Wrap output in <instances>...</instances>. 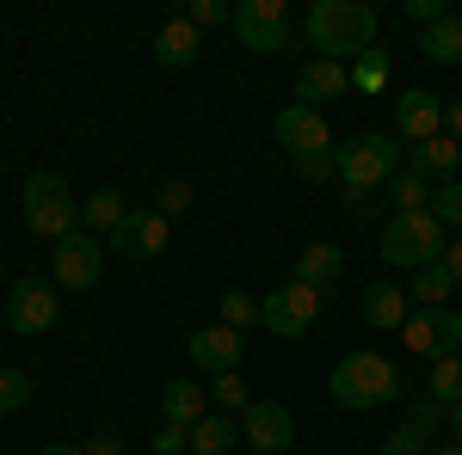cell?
<instances>
[{
	"label": "cell",
	"instance_id": "cell-5",
	"mask_svg": "<svg viewBox=\"0 0 462 455\" xmlns=\"http://www.w3.org/2000/svg\"><path fill=\"white\" fill-rule=\"evenodd\" d=\"M19 222L32 228L37 241H69L80 228V197L69 191L62 173H32L19 185Z\"/></svg>",
	"mask_w": 462,
	"mask_h": 455
},
{
	"label": "cell",
	"instance_id": "cell-39",
	"mask_svg": "<svg viewBox=\"0 0 462 455\" xmlns=\"http://www.w3.org/2000/svg\"><path fill=\"white\" fill-rule=\"evenodd\" d=\"M383 210V204H376V197H352V204H346V215H352V222H370V215Z\"/></svg>",
	"mask_w": 462,
	"mask_h": 455
},
{
	"label": "cell",
	"instance_id": "cell-7",
	"mask_svg": "<svg viewBox=\"0 0 462 455\" xmlns=\"http://www.w3.org/2000/svg\"><path fill=\"white\" fill-rule=\"evenodd\" d=\"M320 308H327V289H309V283H278L265 302H259V326L265 332H278V339H302V332H315Z\"/></svg>",
	"mask_w": 462,
	"mask_h": 455
},
{
	"label": "cell",
	"instance_id": "cell-6",
	"mask_svg": "<svg viewBox=\"0 0 462 455\" xmlns=\"http://www.w3.org/2000/svg\"><path fill=\"white\" fill-rule=\"evenodd\" d=\"M444 246H450V228L438 222L431 210H413V215H389L383 222V259H389L394 271H426L444 259Z\"/></svg>",
	"mask_w": 462,
	"mask_h": 455
},
{
	"label": "cell",
	"instance_id": "cell-12",
	"mask_svg": "<svg viewBox=\"0 0 462 455\" xmlns=\"http://www.w3.org/2000/svg\"><path fill=\"white\" fill-rule=\"evenodd\" d=\"M444 111H450V99H438L431 86H401L394 93V136L407 141V148L444 136Z\"/></svg>",
	"mask_w": 462,
	"mask_h": 455
},
{
	"label": "cell",
	"instance_id": "cell-21",
	"mask_svg": "<svg viewBox=\"0 0 462 455\" xmlns=\"http://www.w3.org/2000/svg\"><path fill=\"white\" fill-rule=\"evenodd\" d=\"M339 278H346V252H339V246L315 241V246L296 252V283H309V289H333Z\"/></svg>",
	"mask_w": 462,
	"mask_h": 455
},
{
	"label": "cell",
	"instance_id": "cell-16",
	"mask_svg": "<svg viewBox=\"0 0 462 455\" xmlns=\"http://www.w3.org/2000/svg\"><path fill=\"white\" fill-rule=\"evenodd\" d=\"M352 93V68L346 62H302L296 68V105H309V111H320V105H333V99H346Z\"/></svg>",
	"mask_w": 462,
	"mask_h": 455
},
{
	"label": "cell",
	"instance_id": "cell-19",
	"mask_svg": "<svg viewBox=\"0 0 462 455\" xmlns=\"http://www.w3.org/2000/svg\"><path fill=\"white\" fill-rule=\"evenodd\" d=\"M161 419L185 424V431H191L198 419H210V387H198L191 376H173V382L161 387Z\"/></svg>",
	"mask_w": 462,
	"mask_h": 455
},
{
	"label": "cell",
	"instance_id": "cell-15",
	"mask_svg": "<svg viewBox=\"0 0 462 455\" xmlns=\"http://www.w3.org/2000/svg\"><path fill=\"white\" fill-rule=\"evenodd\" d=\"M185 357H191V369H204V376H228V369H241V357H247V332H235V326H198L191 339H185Z\"/></svg>",
	"mask_w": 462,
	"mask_h": 455
},
{
	"label": "cell",
	"instance_id": "cell-34",
	"mask_svg": "<svg viewBox=\"0 0 462 455\" xmlns=\"http://www.w3.org/2000/svg\"><path fill=\"white\" fill-rule=\"evenodd\" d=\"M431 215H438L444 228H462V178H444V185L431 191Z\"/></svg>",
	"mask_w": 462,
	"mask_h": 455
},
{
	"label": "cell",
	"instance_id": "cell-38",
	"mask_svg": "<svg viewBox=\"0 0 462 455\" xmlns=\"http://www.w3.org/2000/svg\"><path fill=\"white\" fill-rule=\"evenodd\" d=\"M87 455H124V437L117 431H93L87 437Z\"/></svg>",
	"mask_w": 462,
	"mask_h": 455
},
{
	"label": "cell",
	"instance_id": "cell-13",
	"mask_svg": "<svg viewBox=\"0 0 462 455\" xmlns=\"http://www.w3.org/2000/svg\"><path fill=\"white\" fill-rule=\"evenodd\" d=\"M106 246H117V259H130V265H148V259L167 252V215L148 210V204H130V215L111 228Z\"/></svg>",
	"mask_w": 462,
	"mask_h": 455
},
{
	"label": "cell",
	"instance_id": "cell-10",
	"mask_svg": "<svg viewBox=\"0 0 462 455\" xmlns=\"http://www.w3.org/2000/svg\"><path fill=\"white\" fill-rule=\"evenodd\" d=\"M235 37L253 56H284L290 50V6L284 0H241L235 6Z\"/></svg>",
	"mask_w": 462,
	"mask_h": 455
},
{
	"label": "cell",
	"instance_id": "cell-30",
	"mask_svg": "<svg viewBox=\"0 0 462 455\" xmlns=\"http://www.w3.org/2000/svg\"><path fill=\"white\" fill-rule=\"evenodd\" d=\"M216 308H222V326H235V332H253L259 326V302H253L247 289H222Z\"/></svg>",
	"mask_w": 462,
	"mask_h": 455
},
{
	"label": "cell",
	"instance_id": "cell-36",
	"mask_svg": "<svg viewBox=\"0 0 462 455\" xmlns=\"http://www.w3.org/2000/svg\"><path fill=\"white\" fill-rule=\"evenodd\" d=\"M198 32H210V25H235V6L228 0H191V13H185Z\"/></svg>",
	"mask_w": 462,
	"mask_h": 455
},
{
	"label": "cell",
	"instance_id": "cell-2",
	"mask_svg": "<svg viewBox=\"0 0 462 455\" xmlns=\"http://www.w3.org/2000/svg\"><path fill=\"white\" fill-rule=\"evenodd\" d=\"M327 394H333L339 413H376V406L401 400V369H394L383 350H352V357L333 363Z\"/></svg>",
	"mask_w": 462,
	"mask_h": 455
},
{
	"label": "cell",
	"instance_id": "cell-25",
	"mask_svg": "<svg viewBox=\"0 0 462 455\" xmlns=\"http://www.w3.org/2000/svg\"><path fill=\"white\" fill-rule=\"evenodd\" d=\"M124 215H130V204H124V191H111V185L80 197V228H87V234H111Z\"/></svg>",
	"mask_w": 462,
	"mask_h": 455
},
{
	"label": "cell",
	"instance_id": "cell-24",
	"mask_svg": "<svg viewBox=\"0 0 462 455\" xmlns=\"http://www.w3.org/2000/svg\"><path fill=\"white\" fill-rule=\"evenodd\" d=\"M420 50H426V62H438V68H457L462 62V13H444L438 25H426Z\"/></svg>",
	"mask_w": 462,
	"mask_h": 455
},
{
	"label": "cell",
	"instance_id": "cell-18",
	"mask_svg": "<svg viewBox=\"0 0 462 455\" xmlns=\"http://www.w3.org/2000/svg\"><path fill=\"white\" fill-rule=\"evenodd\" d=\"M413 314V302H407V289L389 278L364 283V326H376V332H401V320Z\"/></svg>",
	"mask_w": 462,
	"mask_h": 455
},
{
	"label": "cell",
	"instance_id": "cell-28",
	"mask_svg": "<svg viewBox=\"0 0 462 455\" xmlns=\"http://www.w3.org/2000/svg\"><path fill=\"white\" fill-rule=\"evenodd\" d=\"M420 296V308H450V296H457V278L444 271V259L438 265H426V271H413V283H407V302Z\"/></svg>",
	"mask_w": 462,
	"mask_h": 455
},
{
	"label": "cell",
	"instance_id": "cell-44",
	"mask_svg": "<svg viewBox=\"0 0 462 455\" xmlns=\"http://www.w3.org/2000/svg\"><path fill=\"white\" fill-rule=\"evenodd\" d=\"M431 455H462V443H438V450H431Z\"/></svg>",
	"mask_w": 462,
	"mask_h": 455
},
{
	"label": "cell",
	"instance_id": "cell-40",
	"mask_svg": "<svg viewBox=\"0 0 462 455\" xmlns=\"http://www.w3.org/2000/svg\"><path fill=\"white\" fill-rule=\"evenodd\" d=\"M444 136L462 141V99H450V111H444Z\"/></svg>",
	"mask_w": 462,
	"mask_h": 455
},
{
	"label": "cell",
	"instance_id": "cell-1",
	"mask_svg": "<svg viewBox=\"0 0 462 455\" xmlns=\"http://www.w3.org/2000/svg\"><path fill=\"white\" fill-rule=\"evenodd\" d=\"M302 32H309L320 62H346V56H370V50H376L383 19H376V6H364V0H315L309 19H302Z\"/></svg>",
	"mask_w": 462,
	"mask_h": 455
},
{
	"label": "cell",
	"instance_id": "cell-9",
	"mask_svg": "<svg viewBox=\"0 0 462 455\" xmlns=\"http://www.w3.org/2000/svg\"><path fill=\"white\" fill-rule=\"evenodd\" d=\"M56 314H62V296L50 278H19L6 289V332L43 339V332H56Z\"/></svg>",
	"mask_w": 462,
	"mask_h": 455
},
{
	"label": "cell",
	"instance_id": "cell-17",
	"mask_svg": "<svg viewBox=\"0 0 462 455\" xmlns=\"http://www.w3.org/2000/svg\"><path fill=\"white\" fill-rule=\"evenodd\" d=\"M450 419L444 406H431V400H413V413L389 431V443L376 455H431V437H438V424Z\"/></svg>",
	"mask_w": 462,
	"mask_h": 455
},
{
	"label": "cell",
	"instance_id": "cell-46",
	"mask_svg": "<svg viewBox=\"0 0 462 455\" xmlns=\"http://www.w3.org/2000/svg\"><path fill=\"white\" fill-rule=\"evenodd\" d=\"M457 178H462V167H457Z\"/></svg>",
	"mask_w": 462,
	"mask_h": 455
},
{
	"label": "cell",
	"instance_id": "cell-27",
	"mask_svg": "<svg viewBox=\"0 0 462 455\" xmlns=\"http://www.w3.org/2000/svg\"><path fill=\"white\" fill-rule=\"evenodd\" d=\"M431 185L426 173H413V167H401V173L389 178V215H413V210H431Z\"/></svg>",
	"mask_w": 462,
	"mask_h": 455
},
{
	"label": "cell",
	"instance_id": "cell-4",
	"mask_svg": "<svg viewBox=\"0 0 462 455\" xmlns=\"http://www.w3.org/2000/svg\"><path fill=\"white\" fill-rule=\"evenodd\" d=\"M272 130H278V148L290 154V167H296V178H309V185H320V178H333V130H327V117L309 105H296L290 99L278 117H272Z\"/></svg>",
	"mask_w": 462,
	"mask_h": 455
},
{
	"label": "cell",
	"instance_id": "cell-20",
	"mask_svg": "<svg viewBox=\"0 0 462 455\" xmlns=\"http://www.w3.org/2000/svg\"><path fill=\"white\" fill-rule=\"evenodd\" d=\"M198 50H204V32H198L191 19H167V25L154 32V62H161V68H191Z\"/></svg>",
	"mask_w": 462,
	"mask_h": 455
},
{
	"label": "cell",
	"instance_id": "cell-43",
	"mask_svg": "<svg viewBox=\"0 0 462 455\" xmlns=\"http://www.w3.org/2000/svg\"><path fill=\"white\" fill-rule=\"evenodd\" d=\"M450 431H457V443H462V406H450Z\"/></svg>",
	"mask_w": 462,
	"mask_h": 455
},
{
	"label": "cell",
	"instance_id": "cell-23",
	"mask_svg": "<svg viewBox=\"0 0 462 455\" xmlns=\"http://www.w3.org/2000/svg\"><path fill=\"white\" fill-rule=\"evenodd\" d=\"M235 450H241V419L210 413V419L191 424V455H235Z\"/></svg>",
	"mask_w": 462,
	"mask_h": 455
},
{
	"label": "cell",
	"instance_id": "cell-8",
	"mask_svg": "<svg viewBox=\"0 0 462 455\" xmlns=\"http://www.w3.org/2000/svg\"><path fill=\"white\" fill-rule=\"evenodd\" d=\"M106 252L111 246L99 241V234L74 228L69 241L50 246V283H56V289H93V283L106 278Z\"/></svg>",
	"mask_w": 462,
	"mask_h": 455
},
{
	"label": "cell",
	"instance_id": "cell-33",
	"mask_svg": "<svg viewBox=\"0 0 462 455\" xmlns=\"http://www.w3.org/2000/svg\"><path fill=\"white\" fill-rule=\"evenodd\" d=\"M352 86H357V93H383V86H389V56H383V50H370V56H357V68H352Z\"/></svg>",
	"mask_w": 462,
	"mask_h": 455
},
{
	"label": "cell",
	"instance_id": "cell-32",
	"mask_svg": "<svg viewBox=\"0 0 462 455\" xmlns=\"http://www.w3.org/2000/svg\"><path fill=\"white\" fill-rule=\"evenodd\" d=\"M25 406H32V376L25 369H0V419H13Z\"/></svg>",
	"mask_w": 462,
	"mask_h": 455
},
{
	"label": "cell",
	"instance_id": "cell-42",
	"mask_svg": "<svg viewBox=\"0 0 462 455\" xmlns=\"http://www.w3.org/2000/svg\"><path fill=\"white\" fill-rule=\"evenodd\" d=\"M37 455H87V443H43Z\"/></svg>",
	"mask_w": 462,
	"mask_h": 455
},
{
	"label": "cell",
	"instance_id": "cell-3",
	"mask_svg": "<svg viewBox=\"0 0 462 455\" xmlns=\"http://www.w3.org/2000/svg\"><path fill=\"white\" fill-rule=\"evenodd\" d=\"M407 160V148L394 130H357L352 141L333 148V178L346 185V197H370L376 185H389Z\"/></svg>",
	"mask_w": 462,
	"mask_h": 455
},
{
	"label": "cell",
	"instance_id": "cell-14",
	"mask_svg": "<svg viewBox=\"0 0 462 455\" xmlns=\"http://www.w3.org/2000/svg\"><path fill=\"white\" fill-rule=\"evenodd\" d=\"M241 443L253 455H284L296 443V419H290L284 400H253L247 413H241Z\"/></svg>",
	"mask_w": 462,
	"mask_h": 455
},
{
	"label": "cell",
	"instance_id": "cell-37",
	"mask_svg": "<svg viewBox=\"0 0 462 455\" xmlns=\"http://www.w3.org/2000/svg\"><path fill=\"white\" fill-rule=\"evenodd\" d=\"M450 6L444 0H401V19H420V25H438Z\"/></svg>",
	"mask_w": 462,
	"mask_h": 455
},
{
	"label": "cell",
	"instance_id": "cell-29",
	"mask_svg": "<svg viewBox=\"0 0 462 455\" xmlns=\"http://www.w3.org/2000/svg\"><path fill=\"white\" fill-rule=\"evenodd\" d=\"M253 406V387L228 369V376H210V413H247Z\"/></svg>",
	"mask_w": 462,
	"mask_h": 455
},
{
	"label": "cell",
	"instance_id": "cell-26",
	"mask_svg": "<svg viewBox=\"0 0 462 455\" xmlns=\"http://www.w3.org/2000/svg\"><path fill=\"white\" fill-rule=\"evenodd\" d=\"M420 400H431V406H462V357H438L426 369V387H420Z\"/></svg>",
	"mask_w": 462,
	"mask_h": 455
},
{
	"label": "cell",
	"instance_id": "cell-22",
	"mask_svg": "<svg viewBox=\"0 0 462 455\" xmlns=\"http://www.w3.org/2000/svg\"><path fill=\"white\" fill-rule=\"evenodd\" d=\"M407 167L426 173L431 185H444V178H457V167H462V141L431 136V141H420V148H407Z\"/></svg>",
	"mask_w": 462,
	"mask_h": 455
},
{
	"label": "cell",
	"instance_id": "cell-11",
	"mask_svg": "<svg viewBox=\"0 0 462 455\" xmlns=\"http://www.w3.org/2000/svg\"><path fill=\"white\" fill-rule=\"evenodd\" d=\"M401 339H407L413 357H426V363L462 357V314L457 308H413V314L401 320Z\"/></svg>",
	"mask_w": 462,
	"mask_h": 455
},
{
	"label": "cell",
	"instance_id": "cell-31",
	"mask_svg": "<svg viewBox=\"0 0 462 455\" xmlns=\"http://www.w3.org/2000/svg\"><path fill=\"white\" fill-rule=\"evenodd\" d=\"M148 210H161L167 222L185 215V210H191V178H161V185H154V197H148Z\"/></svg>",
	"mask_w": 462,
	"mask_h": 455
},
{
	"label": "cell",
	"instance_id": "cell-41",
	"mask_svg": "<svg viewBox=\"0 0 462 455\" xmlns=\"http://www.w3.org/2000/svg\"><path fill=\"white\" fill-rule=\"evenodd\" d=\"M444 271H450V278L462 283V241H450V246H444Z\"/></svg>",
	"mask_w": 462,
	"mask_h": 455
},
{
	"label": "cell",
	"instance_id": "cell-35",
	"mask_svg": "<svg viewBox=\"0 0 462 455\" xmlns=\"http://www.w3.org/2000/svg\"><path fill=\"white\" fill-rule=\"evenodd\" d=\"M148 450L154 455H191V431H185V424H154V437H148Z\"/></svg>",
	"mask_w": 462,
	"mask_h": 455
},
{
	"label": "cell",
	"instance_id": "cell-45",
	"mask_svg": "<svg viewBox=\"0 0 462 455\" xmlns=\"http://www.w3.org/2000/svg\"><path fill=\"white\" fill-rule=\"evenodd\" d=\"M0 332H6V296H0Z\"/></svg>",
	"mask_w": 462,
	"mask_h": 455
}]
</instances>
